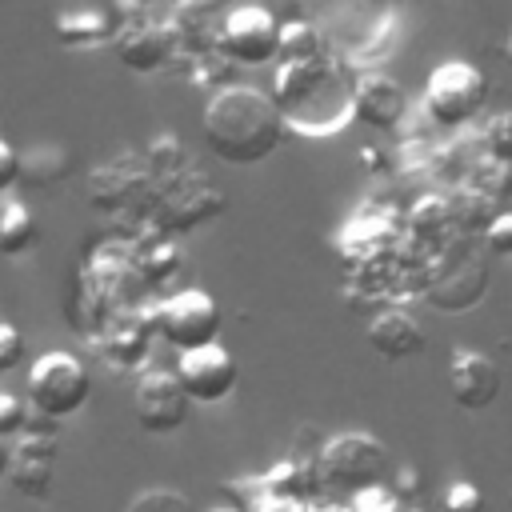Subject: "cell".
<instances>
[{"label":"cell","instance_id":"obj_1","mask_svg":"<svg viewBox=\"0 0 512 512\" xmlns=\"http://www.w3.org/2000/svg\"><path fill=\"white\" fill-rule=\"evenodd\" d=\"M200 124H204L208 152L216 160L240 164V168L268 160L280 148L284 128H288L276 100L252 84H228V88L212 92Z\"/></svg>","mask_w":512,"mask_h":512},{"label":"cell","instance_id":"obj_2","mask_svg":"<svg viewBox=\"0 0 512 512\" xmlns=\"http://www.w3.org/2000/svg\"><path fill=\"white\" fill-rule=\"evenodd\" d=\"M272 100L284 124H300L308 132H332L340 120L352 116V88L340 92V76L324 56L280 60L272 80Z\"/></svg>","mask_w":512,"mask_h":512},{"label":"cell","instance_id":"obj_3","mask_svg":"<svg viewBox=\"0 0 512 512\" xmlns=\"http://www.w3.org/2000/svg\"><path fill=\"white\" fill-rule=\"evenodd\" d=\"M388 472V448L368 432H340L328 436L316 452V480L332 492H356L380 484Z\"/></svg>","mask_w":512,"mask_h":512},{"label":"cell","instance_id":"obj_4","mask_svg":"<svg viewBox=\"0 0 512 512\" xmlns=\"http://www.w3.org/2000/svg\"><path fill=\"white\" fill-rule=\"evenodd\" d=\"M28 408L52 416V420H64L72 412H80L92 396V376L88 368L80 364V356L64 352V348H52L44 356L32 360L28 368Z\"/></svg>","mask_w":512,"mask_h":512},{"label":"cell","instance_id":"obj_5","mask_svg":"<svg viewBox=\"0 0 512 512\" xmlns=\"http://www.w3.org/2000/svg\"><path fill=\"white\" fill-rule=\"evenodd\" d=\"M484 100H488V80L468 60H444L424 80V112L440 128H464L468 120L480 116Z\"/></svg>","mask_w":512,"mask_h":512},{"label":"cell","instance_id":"obj_6","mask_svg":"<svg viewBox=\"0 0 512 512\" xmlns=\"http://www.w3.org/2000/svg\"><path fill=\"white\" fill-rule=\"evenodd\" d=\"M220 324H224L220 304L204 288H184V292L168 296L160 304V312H156V328L176 352L208 344V340H220Z\"/></svg>","mask_w":512,"mask_h":512},{"label":"cell","instance_id":"obj_7","mask_svg":"<svg viewBox=\"0 0 512 512\" xmlns=\"http://www.w3.org/2000/svg\"><path fill=\"white\" fill-rule=\"evenodd\" d=\"M176 380L184 384L188 400H200V404H216L224 396H232L236 388V360L232 352L220 344V340H208V344H196V348H184L176 356Z\"/></svg>","mask_w":512,"mask_h":512},{"label":"cell","instance_id":"obj_8","mask_svg":"<svg viewBox=\"0 0 512 512\" xmlns=\"http://www.w3.org/2000/svg\"><path fill=\"white\" fill-rule=\"evenodd\" d=\"M220 48L236 64H268L280 48V20L260 4H240L220 24Z\"/></svg>","mask_w":512,"mask_h":512},{"label":"cell","instance_id":"obj_9","mask_svg":"<svg viewBox=\"0 0 512 512\" xmlns=\"http://www.w3.org/2000/svg\"><path fill=\"white\" fill-rule=\"evenodd\" d=\"M188 404L192 400L172 368H148V372H140V380L132 388V412H136L140 428L156 432V436L176 432L188 420Z\"/></svg>","mask_w":512,"mask_h":512},{"label":"cell","instance_id":"obj_10","mask_svg":"<svg viewBox=\"0 0 512 512\" xmlns=\"http://www.w3.org/2000/svg\"><path fill=\"white\" fill-rule=\"evenodd\" d=\"M448 392L460 408L468 412H484L496 396H500V368L492 356L476 352V348H456L448 360Z\"/></svg>","mask_w":512,"mask_h":512},{"label":"cell","instance_id":"obj_11","mask_svg":"<svg viewBox=\"0 0 512 512\" xmlns=\"http://www.w3.org/2000/svg\"><path fill=\"white\" fill-rule=\"evenodd\" d=\"M52 460H56V436L20 432V444L8 448V472H4V480L20 496L44 500L52 492Z\"/></svg>","mask_w":512,"mask_h":512},{"label":"cell","instance_id":"obj_12","mask_svg":"<svg viewBox=\"0 0 512 512\" xmlns=\"http://www.w3.org/2000/svg\"><path fill=\"white\" fill-rule=\"evenodd\" d=\"M404 108H408L404 88L384 72H368V76H360L352 84V116L364 120L368 128L392 132L404 120Z\"/></svg>","mask_w":512,"mask_h":512},{"label":"cell","instance_id":"obj_13","mask_svg":"<svg viewBox=\"0 0 512 512\" xmlns=\"http://www.w3.org/2000/svg\"><path fill=\"white\" fill-rule=\"evenodd\" d=\"M368 344L384 356V360H408V356H416L420 348H424V328H420V320L412 316V312H404V308H388V312H380V316H372V324H368Z\"/></svg>","mask_w":512,"mask_h":512},{"label":"cell","instance_id":"obj_14","mask_svg":"<svg viewBox=\"0 0 512 512\" xmlns=\"http://www.w3.org/2000/svg\"><path fill=\"white\" fill-rule=\"evenodd\" d=\"M172 48H176V36L164 24H136L116 40V56L132 72H156L160 64H168Z\"/></svg>","mask_w":512,"mask_h":512},{"label":"cell","instance_id":"obj_15","mask_svg":"<svg viewBox=\"0 0 512 512\" xmlns=\"http://www.w3.org/2000/svg\"><path fill=\"white\" fill-rule=\"evenodd\" d=\"M112 20L96 8H80V12H60L52 20V36L64 44V48H96V44H108L112 40Z\"/></svg>","mask_w":512,"mask_h":512},{"label":"cell","instance_id":"obj_16","mask_svg":"<svg viewBox=\"0 0 512 512\" xmlns=\"http://www.w3.org/2000/svg\"><path fill=\"white\" fill-rule=\"evenodd\" d=\"M220 208H224L220 188H212V184H196L192 192H176V200L160 212V220H164V228L188 232V228H196V224L212 220Z\"/></svg>","mask_w":512,"mask_h":512},{"label":"cell","instance_id":"obj_17","mask_svg":"<svg viewBox=\"0 0 512 512\" xmlns=\"http://www.w3.org/2000/svg\"><path fill=\"white\" fill-rule=\"evenodd\" d=\"M316 484H320L316 480V464H296V460H284L280 468H272L264 476V488L284 504H300Z\"/></svg>","mask_w":512,"mask_h":512},{"label":"cell","instance_id":"obj_18","mask_svg":"<svg viewBox=\"0 0 512 512\" xmlns=\"http://www.w3.org/2000/svg\"><path fill=\"white\" fill-rule=\"evenodd\" d=\"M32 240H36V216L20 200H4L0 204V252L20 256Z\"/></svg>","mask_w":512,"mask_h":512},{"label":"cell","instance_id":"obj_19","mask_svg":"<svg viewBox=\"0 0 512 512\" xmlns=\"http://www.w3.org/2000/svg\"><path fill=\"white\" fill-rule=\"evenodd\" d=\"M304 56H320V32L304 20L280 24V48L276 60H304Z\"/></svg>","mask_w":512,"mask_h":512},{"label":"cell","instance_id":"obj_20","mask_svg":"<svg viewBox=\"0 0 512 512\" xmlns=\"http://www.w3.org/2000/svg\"><path fill=\"white\" fill-rule=\"evenodd\" d=\"M472 188L492 196V200H508L512 196V160H496V156H484L480 168L472 172Z\"/></svg>","mask_w":512,"mask_h":512},{"label":"cell","instance_id":"obj_21","mask_svg":"<svg viewBox=\"0 0 512 512\" xmlns=\"http://www.w3.org/2000/svg\"><path fill=\"white\" fill-rule=\"evenodd\" d=\"M124 512H196V508H192V500H188L184 492H176V488H144V492H136V496L128 500Z\"/></svg>","mask_w":512,"mask_h":512},{"label":"cell","instance_id":"obj_22","mask_svg":"<svg viewBox=\"0 0 512 512\" xmlns=\"http://www.w3.org/2000/svg\"><path fill=\"white\" fill-rule=\"evenodd\" d=\"M348 508H352V512H400V496H396V488L368 484V488H356V492H352Z\"/></svg>","mask_w":512,"mask_h":512},{"label":"cell","instance_id":"obj_23","mask_svg":"<svg viewBox=\"0 0 512 512\" xmlns=\"http://www.w3.org/2000/svg\"><path fill=\"white\" fill-rule=\"evenodd\" d=\"M484 148H488V156H496V160H512V108H508V112H496V116L484 124Z\"/></svg>","mask_w":512,"mask_h":512},{"label":"cell","instance_id":"obj_24","mask_svg":"<svg viewBox=\"0 0 512 512\" xmlns=\"http://www.w3.org/2000/svg\"><path fill=\"white\" fill-rule=\"evenodd\" d=\"M440 508L444 512H484V496H480V488L472 480H452L444 488V504Z\"/></svg>","mask_w":512,"mask_h":512},{"label":"cell","instance_id":"obj_25","mask_svg":"<svg viewBox=\"0 0 512 512\" xmlns=\"http://www.w3.org/2000/svg\"><path fill=\"white\" fill-rule=\"evenodd\" d=\"M480 236H484V248H488L492 256H512V212H496V216L480 228Z\"/></svg>","mask_w":512,"mask_h":512},{"label":"cell","instance_id":"obj_26","mask_svg":"<svg viewBox=\"0 0 512 512\" xmlns=\"http://www.w3.org/2000/svg\"><path fill=\"white\" fill-rule=\"evenodd\" d=\"M24 416H28V400H20L12 392H0V436H20Z\"/></svg>","mask_w":512,"mask_h":512},{"label":"cell","instance_id":"obj_27","mask_svg":"<svg viewBox=\"0 0 512 512\" xmlns=\"http://www.w3.org/2000/svg\"><path fill=\"white\" fill-rule=\"evenodd\" d=\"M20 356H24V336H20L12 324L0 320V376L12 372V368L20 364Z\"/></svg>","mask_w":512,"mask_h":512},{"label":"cell","instance_id":"obj_28","mask_svg":"<svg viewBox=\"0 0 512 512\" xmlns=\"http://www.w3.org/2000/svg\"><path fill=\"white\" fill-rule=\"evenodd\" d=\"M20 180V156L8 140H0V192H8Z\"/></svg>","mask_w":512,"mask_h":512},{"label":"cell","instance_id":"obj_29","mask_svg":"<svg viewBox=\"0 0 512 512\" xmlns=\"http://www.w3.org/2000/svg\"><path fill=\"white\" fill-rule=\"evenodd\" d=\"M4 472H8V444H4V436H0V480H4Z\"/></svg>","mask_w":512,"mask_h":512},{"label":"cell","instance_id":"obj_30","mask_svg":"<svg viewBox=\"0 0 512 512\" xmlns=\"http://www.w3.org/2000/svg\"><path fill=\"white\" fill-rule=\"evenodd\" d=\"M504 56H508V64H512V36H508V44H504Z\"/></svg>","mask_w":512,"mask_h":512},{"label":"cell","instance_id":"obj_31","mask_svg":"<svg viewBox=\"0 0 512 512\" xmlns=\"http://www.w3.org/2000/svg\"><path fill=\"white\" fill-rule=\"evenodd\" d=\"M208 512H240V508H208Z\"/></svg>","mask_w":512,"mask_h":512},{"label":"cell","instance_id":"obj_32","mask_svg":"<svg viewBox=\"0 0 512 512\" xmlns=\"http://www.w3.org/2000/svg\"><path fill=\"white\" fill-rule=\"evenodd\" d=\"M324 512H352V508H324Z\"/></svg>","mask_w":512,"mask_h":512}]
</instances>
